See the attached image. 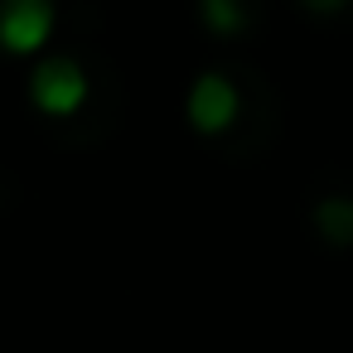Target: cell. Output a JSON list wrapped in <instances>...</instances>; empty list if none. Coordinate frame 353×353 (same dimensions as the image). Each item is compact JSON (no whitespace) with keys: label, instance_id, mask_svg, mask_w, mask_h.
<instances>
[{"label":"cell","instance_id":"cell-4","mask_svg":"<svg viewBox=\"0 0 353 353\" xmlns=\"http://www.w3.org/2000/svg\"><path fill=\"white\" fill-rule=\"evenodd\" d=\"M199 15H203V25H208L213 34H223V39H232V34L247 30L242 0H199Z\"/></svg>","mask_w":353,"mask_h":353},{"label":"cell","instance_id":"cell-2","mask_svg":"<svg viewBox=\"0 0 353 353\" xmlns=\"http://www.w3.org/2000/svg\"><path fill=\"white\" fill-rule=\"evenodd\" d=\"M30 102L44 117H73L88 102V78L73 59H44L30 73Z\"/></svg>","mask_w":353,"mask_h":353},{"label":"cell","instance_id":"cell-6","mask_svg":"<svg viewBox=\"0 0 353 353\" xmlns=\"http://www.w3.org/2000/svg\"><path fill=\"white\" fill-rule=\"evenodd\" d=\"M300 6L314 15H334V10H343V0H300Z\"/></svg>","mask_w":353,"mask_h":353},{"label":"cell","instance_id":"cell-1","mask_svg":"<svg viewBox=\"0 0 353 353\" xmlns=\"http://www.w3.org/2000/svg\"><path fill=\"white\" fill-rule=\"evenodd\" d=\"M54 34V0H0V49L30 59Z\"/></svg>","mask_w":353,"mask_h":353},{"label":"cell","instance_id":"cell-5","mask_svg":"<svg viewBox=\"0 0 353 353\" xmlns=\"http://www.w3.org/2000/svg\"><path fill=\"white\" fill-rule=\"evenodd\" d=\"M314 223L324 228V237H329L334 247H343V242L353 237V208H348V199H329V203H319V208H314Z\"/></svg>","mask_w":353,"mask_h":353},{"label":"cell","instance_id":"cell-3","mask_svg":"<svg viewBox=\"0 0 353 353\" xmlns=\"http://www.w3.org/2000/svg\"><path fill=\"white\" fill-rule=\"evenodd\" d=\"M184 112H189V126H194V131L218 136V131H228V126L237 121V88H232L223 73H203V78L189 88Z\"/></svg>","mask_w":353,"mask_h":353}]
</instances>
